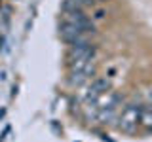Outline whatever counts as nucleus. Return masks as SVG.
Masks as SVG:
<instances>
[{"label":"nucleus","instance_id":"obj_3","mask_svg":"<svg viewBox=\"0 0 152 142\" xmlns=\"http://www.w3.org/2000/svg\"><path fill=\"white\" fill-rule=\"evenodd\" d=\"M93 57H95V46L91 42L80 44V46H70V51H69L70 63H74V61H93Z\"/></svg>","mask_w":152,"mask_h":142},{"label":"nucleus","instance_id":"obj_2","mask_svg":"<svg viewBox=\"0 0 152 142\" xmlns=\"http://www.w3.org/2000/svg\"><path fill=\"white\" fill-rule=\"evenodd\" d=\"M139 121H141V110L131 104V106H127L126 110L122 112V116H120V129L131 133L137 127Z\"/></svg>","mask_w":152,"mask_h":142},{"label":"nucleus","instance_id":"obj_1","mask_svg":"<svg viewBox=\"0 0 152 142\" xmlns=\"http://www.w3.org/2000/svg\"><path fill=\"white\" fill-rule=\"evenodd\" d=\"M65 23L76 27L78 30L86 32V34H89L93 30V23H91V19L86 15L84 9H65Z\"/></svg>","mask_w":152,"mask_h":142},{"label":"nucleus","instance_id":"obj_4","mask_svg":"<svg viewBox=\"0 0 152 142\" xmlns=\"http://www.w3.org/2000/svg\"><path fill=\"white\" fill-rule=\"evenodd\" d=\"M88 80H89L88 74L80 72V70H72V76H70V83H72V85H80V83L88 82Z\"/></svg>","mask_w":152,"mask_h":142}]
</instances>
